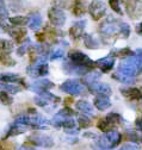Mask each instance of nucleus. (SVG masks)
I'll list each match as a JSON object with an SVG mask.
<instances>
[{
  "mask_svg": "<svg viewBox=\"0 0 142 150\" xmlns=\"http://www.w3.org/2000/svg\"><path fill=\"white\" fill-rule=\"evenodd\" d=\"M118 71L127 74L133 78L138 75L142 71V63L137 57V55L135 54L134 56H130V57L123 59L118 64Z\"/></svg>",
  "mask_w": 142,
  "mask_h": 150,
  "instance_id": "f257e3e1",
  "label": "nucleus"
},
{
  "mask_svg": "<svg viewBox=\"0 0 142 150\" xmlns=\"http://www.w3.org/2000/svg\"><path fill=\"white\" fill-rule=\"evenodd\" d=\"M119 24L115 18L108 17L102 24L99 25V33L103 38H111L117 35H119Z\"/></svg>",
  "mask_w": 142,
  "mask_h": 150,
  "instance_id": "f03ea898",
  "label": "nucleus"
},
{
  "mask_svg": "<svg viewBox=\"0 0 142 150\" xmlns=\"http://www.w3.org/2000/svg\"><path fill=\"white\" fill-rule=\"evenodd\" d=\"M68 57H69V61L73 64L79 66V67H85L87 69L93 68L96 64V62H93L86 54H84L79 50H70L68 54Z\"/></svg>",
  "mask_w": 142,
  "mask_h": 150,
  "instance_id": "7ed1b4c3",
  "label": "nucleus"
},
{
  "mask_svg": "<svg viewBox=\"0 0 142 150\" xmlns=\"http://www.w3.org/2000/svg\"><path fill=\"white\" fill-rule=\"evenodd\" d=\"M48 18L51 25L56 28H62L66 23V13L61 6L53 5L48 10Z\"/></svg>",
  "mask_w": 142,
  "mask_h": 150,
  "instance_id": "20e7f679",
  "label": "nucleus"
},
{
  "mask_svg": "<svg viewBox=\"0 0 142 150\" xmlns=\"http://www.w3.org/2000/svg\"><path fill=\"white\" fill-rule=\"evenodd\" d=\"M60 89L69 96H80L86 92L85 86L79 80H67L61 85Z\"/></svg>",
  "mask_w": 142,
  "mask_h": 150,
  "instance_id": "39448f33",
  "label": "nucleus"
},
{
  "mask_svg": "<svg viewBox=\"0 0 142 150\" xmlns=\"http://www.w3.org/2000/svg\"><path fill=\"white\" fill-rule=\"evenodd\" d=\"M88 12L93 21H100L106 14V5L102 0H92L88 6Z\"/></svg>",
  "mask_w": 142,
  "mask_h": 150,
  "instance_id": "423d86ee",
  "label": "nucleus"
},
{
  "mask_svg": "<svg viewBox=\"0 0 142 150\" xmlns=\"http://www.w3.org/2000/svg\"><path fill=\"white\" fill-rule=\"evenodd\" d=\"M126 10L131 19H137L142 16V0H127Z\"/></svg>",
  "mask_w": 142,
  "mask_h": 150,
  "instance_id": "0eeeda50",
  "label": "nucleus"
},
{
  "mask_svg": "<svg viewBox=\"0 0 142 150\" xmlns=\"http://www.w3.org/2000/svg\"><path fill=\"white\" fill-rule=\"evenodd\" d=\"M28 142H31V144L42 146V148H51L54 145V141L51 137L42 135V134H35L28 137Z\"/></svg>",
  "mask_w": 142,
  "mask_h": 150,
  "instance_id": "6e6552de",
  "label": "nucleus"
},
{
  "mask_svg": "<svg viewBox=\"0 0 142 150\" xmlns=\"http://www.w3.org/2000/svg\"><path fill=\"white\" fill-rule=\"evenodd\" d=\"M51 125L55 127H65V129H74L75 122L70 117H65L61 115H55L51 119Z\"/></svg>",
  "mask_w": 142,
  "mask_h": 150,
  "instance_id": "1a4fd4ad",
  "label": "nucleus"
},
{
  "mask_svg": "<svg viewBox=\"0 0 142 150\" xmlns=\"http://www.w3.org/2000/svg\"><path fill=\"white\" fill-rule=\"evenodd\" d=\"M91 93H94L97 96H106V97H110L112 94V88L106 85V83H100V82H96L88 86Z\"/></svg>",
  "mask_w": 142,
  "mask_h": 150,
  "instance_id": "9d476101",
  "label": "nucleus"
},
{
  "mask_svg": "<svg viewBox=\"0 0 142 150\" xmlns=\"http://www.w3.org/2000/svg\"><path fill=\"white\" fill-rule=\"evenodd\" d=\"M96 64L102 70V73H109L114 68V66H115V56H114V52L111 55H108V56H105V57L98 60L96 62Z\"/></svg>",
  "mask_w": 142,
  "mask_h": 150,
  "instance_id": "9b49d317",
  "label": "nucleus"
},
{
  "mask_svg": "<svg viewBox=\"0 0 142 150\" xmlns=\"http://www.w3.org/2000/svg\"><path fill=\"white\" fill-rule=\"evenodd\" d=\"M54 87V83H53L51 81H49L48 79H41V80H37L35 81L30 87L29 89L37 93V94H40V93L44 92V91H48L49 88H53Z\"/></svg>",
  "mask_w": 142,
  "mask_h": 150,
  "instance_id": "f8f14e48",
  "label": "nucleus"
},
{
  "mask_svg": "<svg viewBox=\"0 0 142 150\" xmlns=\"http://www.w3.org/2000/svg\"><path fill=\"white\" fill-rule=\"evenodd\" d=\"M6 32L14 38L16 42H19V43H23L28 37H26V29L24 28H19V26H14V28H7Z\"/></svg>",
  "mask_w": 142,
  "mask_h": 150,
  "instance_id": "ddd939ff",
  "label": "nucleus"
},
{
  "mask_svg": "<svg viewBox=\"0 0 142 150\" xmlns=\"http://www.w3.org/2000/svg\"><path fill=\"white\" fill-rule=\"evenodd\" d=\"M85 28H86V21H85V19L78 21L77 23H74V24L72 25V28L69 29V35H70V37H72L74 41L79 40L80 37L82 36L84 31H85Z\"/></svg>",
  "mask_w": 142,
  "mask_h": 150,
  "instance_id": "4468645a",
  "label": "nucleus"
},
{
  "mask_svg": "<svg viewBox=\"0 0 142 150\" xmlns=\"http://www.w3.org/2000/svg\"><path fill=\"white\" fill-rule=\"evenodd\" d=\"M75 107L81 112V113H84L87 117H90V116L91 117H94L96 116L94 107L90 103H88V101H86V100H79V101H77Z\"/></svg>",
  "mask_w": 142,
  "mask_h": 150,
  "instance_id": "2eb2a0df",
  "label": "nucleus"
},
{
  "mask_svg": "<svg viewBox=\"0 0 142 150\" xmlns=\"http://www.w3.org/2000/svg\"><path fill=\"white\" fill-rule=\"evenodd\" d=\"M121 93L126 98L131 99V100H140V99H142V92H141V89H138L136 87L121 88Z\"/></svg>",
  "mask_w": 142,
  "mask_h": 150,
  "instance_id": "dca6fc26",
  "label": "nucleus"
},
{
  "mask_svg": "<svg viewBox=\"0 0 142 150\" xmlns=\"http://www.w3.org/2000/svg\"><path fill=\"white\" fill-rule=\"evenodd\" d=\"M28 125H23V124H18V123H13L9 126L7 129V132L5 135V138H9L11 136H17V135H21L23 132H25V131L28 130Z\"/></svg>",
  "mask_w": 142,
  "mask_h": 150,
  "instance_id": "f3484780",
  "label": "nucleus"
},
{
  "mask_svg": "<svg viewBox=\"0 0 142 150\" xmlns=\"http://www.w3.org/2000/svg\"><path fill=\"white\" fill-rule=\"evenodd\" d=\"M0 81L4 83H22V82H24V80L18 74H13V73H1L0 74Z\"/></svg>",
  "mask_w": 142,
  "mask_h": 150,
  "instance_id": "a211bd4d",
  "label": "nucleus"
},
{
  "mask_svg": "<svg viewBox=\"0 0 142 150\" xmlns=\"http://www.w3.org/2000/svg\"><path fill=\"white\" fill-rule=\"evenodd\" d=\"M93 104L99 111H106L111 106V101H110L109 97H106V96H97L94 98Z\"/></svg>",
  "mask_w": 142,
  "mask_h": 150,
  "instance_id": "6ab92c4d",
  "label": "nucleus"
},
{
  "mask_svg": "<svg viewBox=\"0 0 142 150\" xmlns=\"http://www.w3.org/2000/svg\"><path fill=\"white\" fill-rule=\"evenodd\" d=\"M42 25V16L40 13H33L29 17V19H28V26L33 30V31H37Z\"/></svg>",
  "mask_w": 142,
  "mask_h": 150,
  "instance_id": "aec40b11",
  "label": "nucleus"
},
{
  "mask_svg": "<svg viewBox=\"0 0 142 150\" xmlns=\"http://www.w3.org/2000/svg\"><path fill=\"white\" fill-rule=\"evenodd\" d=\"M100 76H102V73L99 71H90V73H87L84 75V78H82V82L87 86H90L92 83H96L100 80Z\"/></svg>",
  "mask_w": 142,
  "mask_h": 150,
  "instance_id": "412c9836",
  "label": "nucleus"
},
{
  "mask_svg": "<svg viewBox=\"0 0 142 150\" xmlns=\"http://www.w3.org/2000/svg\"><path fill=\"white\" fill-rule=\"evenodd\" d=\"M72 11L75 17H82L86 13V0H74Z\"/></svg>",
  "mask_w": 142,
  "mask_h": 150,
  "instance_id": "4be33fe9",
  "label": "nucleus"
},
{
  "mask_svg": "<svg viewBox=\"0 0 142 150\" xmlns=\"http://www.w3.org/2000/svg\"><path fill=\"white\" fill-rule=\"evenodd\" d=\"M112 78H114L115 80H118L119 82H122V83H124V85H128V86L135 83V78L129 76V75L123 74V73H121V71H116V73L112 75Z\"/></svg>",
  "mask_w": 142,
  "mask_h": 150,
  "instance_id": "5701e85b",
  "label": "nucleus"
},
{
  "mask_svg": "<svg viewBox=\"0 0 142 150\" xmlns=\"http://www.w3.org/2000/svg\"><path fill=\"white\" fill-rule=\"evenodd\" d=\"M84 44H85V47L88 48V49H98V47H99V41L93 35L86 33V35H84Z\"/></svg>",
  "mask_w": 142,
  "mask_h": 150,
  "instance_id": "b1692460",
  "label": "nucleus"
},
{
  "mask_svg": "<svg viewBox=\"0 0 142 150\" xmlns=\"http://www.w3.org/2000/svg\"><path fill=\"white\" fill-rule=\"evenodd\" d=\"M0 63L5 67H13L16 66V60H13V57H11L10 52H1L0 54Z\"/></svg>",
  "mask_w": 142,
  "mask_h": 150,
  "instance_id": "393cba45",
  "label": "nucleus"
},
{
  "mask_svg": "<svg viewBox=\"0 0 142 150\" xmlns=\"http://www.w3.org/2000/svg\"><path fill=\"white\" fill-rule=\"evenodd\" d=\"M105 135L108 136V138H109V141L111 142V144L114 145V148L117 146V145L121 143V141H122V135H121L119 132H117V131L111 130V131H109V132H106Z\"/></svg>",
  "mask_w": 142,
  "mask_h": 150,
  "instance_id": "a878e982",
  "label": "nucleus"
},
{
  "mask_svg": "<svg viewBox=\"0 0 142 150\" xmlns=\"http://www.w3.org/2000/svg\"><path fill=\"white\" fill-rule=\"evenodd\" d=\"M28 17H23V16H16V17H12L10 18V23L13 25V26H23V25H26L28 24Z\"/></svg>",
  "mask_w": 142,
  "mask_h": 150,
  "instance_id": "bb28decb",
  "label": "nucleus"
},
{
  "mask_svg": "<svg viewBox=\"0 0 142 150\" xmlns=\"http://www.w3.org/2000/svg\"><path fill=\"white\" fill-rule=\"evenodd\" d=\"M0 91H6L9 92L10 94H16V93H18L22 91V88L18 86V85H11V83H3V85H0Z\"/></svg>",
  "mask_w": 142,
  "mask_h": 150,
  "instance_id": "cd10ccee",
  "label": "nucleus"
},
{
  "mask_svg": "<svg viewBox=\"0 0 142 150\" xmlns=\"http://www.w3.org/2000/svg\"><path fill=\"white\" fill-rule=\"evenodd\" d=\"M97 127L102 131V132H109V131H111L112 129H114V126L109 123V120L106 119V118H103V119H100L99 122H98V124H97Z\"/></svg>",
  "mask_w": 142,
  "mask_h": 150,
  "instance_id": "c85d7f7f",
  "label": "nucleus"
},
{
  "mask_svg": "<svg viewBox=\"0 0 142 150\" xmlns=\"http://www.w3.org/2000/svg\"><path fill=\"white\" fill-rule=\"evenodd\" d=\"M9 19V11L4 0H0V23H6Z\"/></svg>",
  "mask_w": 142,
  "mask_h": 150,
  "instance_id": "c756f323",
  "label": "nucleus"
},
{
  "mask_svg": "<svg viewBox=\"0 0 142 150\" xmlns=\"http://www.w3.org/2000/svg\"><path fill=\"white\" fill-rule=\"evenodd\" d=\"M106 119L109 120V123L115 127L116 125H119L122 122H123V118H122V116L121 115H118V113H109L108 115V117H106Z\"/></svg>",
  "mask_w": 142,
  "mask_h": 150,
  "instance_id": "7c9ffc66",
  "label": "nucleus"
},
{
  "mask_svg": "<svg viewBox=\"0 0 142 150\" xmlns=\"http://www.w3.org/2000/svg\"><path fill=\"white\" fill-rule=\"evenodd\" d=\"M13 50V42L0 38V51L1 52H10Z\"/></svg>",
  "mask_w": 142,
  "mask_h": 150,
  "instance_id": "2f4dec72",
  "label": "nucleus"
},
{
  "mask_svg": "<svg viewBox=\"0 0 142 150\" xmlns=\"http://www.w3.org/2000/svg\"><path fill=\"white\" fill-rule=\"evenodd\" d=\"M0 101H1L4 105L9 106V105H11V104L13 103V98H12V96L10 94L9 92H6V91H0Z\"/></svg>",
  "mask_w": 142,
  "mask_h": 150,
  "instance_id": "473e14b6",
  "label": "nucleus"
},
{
  "mask_svg": "<svg viewBox=\"0 0 142 150\" xmlns=\"http://www.w3.org/2000/svg\"><path fill=\"white\" fill-rule=\"evenodd\" d=\"M119 36H122L123 38H128L130 36V26L128 23L121 22L119 24Z\"/></svg>",
  "mask_w": 142,
  "mask_h": 150,
  "instance_id": "72a5a7b5",
  "label": "nucleus"
},
{
  "mask_svg": "<svg viewBox=\"0 0 142 150\" xmlns=\"http://www.w3.org/2000/svg\"><path fill=\"white\" fill-rule=\"evenodd\" d=\"M38 96L42 97V98H44L48 101H51V103H59L60 101V98L59 97H56L55 94H53V93H49L48 91H44V92L40 93Z\"/></svg>",
  "mask_w": 142,
  "mask_h": 150,
  "instance_id": "f704fd0d",
  "label": "nucleus"
},
{
  "mask_svg": "<svg viewBox=\"0 0 142 150\" xmlns=\"http://www.w3.org/2000/svg\"><path fill=\"white\" fill-rule=\"evenodd\" d=\"M109 6H110V8L114 12L118 13L119 16L123 14V11L121 8V1H119V0H109Z\"/></svg>",
  "mask_w": 142,
  "mask_h": 150,
  "instance_id": "c9c22d12",
  "label": "nucleus"
},
{
  "mask_svg": "<svg viewBox=\"0 0 142 150\" xmlns=\"http://www.w3.org/2000/svg\"><path fill=\"white\" fill-rule=\"evenodd\" d=\"M30 47H31V41H30V38H26L23 43H22V45L17 49V54H18L19 56H22V55H24L29 49H30Z\"/></svg>",
  "mask_w": 142,
  "mask_h": 150,
  "instance_id": "e433bc0d",
  "label": "nucleus"
},
{
  "mask_svg": "<svg viewBox=\"0 0 142 150\" xmlns=\"http://www.w3.org/2000/svg\"><path fill=\"white\" fill-rule=\"evenodd\" d=\"M134 55H135V51H133L129 48H123L117 51V56H119L122 59H127V57H130V56H134Z\"/></svg>",
  "mask_w": 142,
  "mask_h": 150,
  "instance_id": "4c0bfd02",
  "label": "nucleus"
},
{
  "mask_svg": "<svg viewBox=\"0 0 142 150\" xmlns=\"http://www.w3.org/2000/svg\"><path fill=\"white\" fill-rule=\"evenodd\" d=\"M28 74H29V76L33 78V79H36L40 76V74H38V66L37 64H32V66H29L28 69H26Z\"/></svg>",
  "mask_w": 142,
  "mask_h": 150,
  "instance_id": "58836bf2",
  "label": "nucleus"
},
{
  "mask_svg": "<svg viewBox=\"0 0 142 150\" xmlns=\"http://www.w3.org/2000/svg\"><path fill=\"white\" fill-rule=\"evenodd\" d=\"M63 55H65V51H63V49H56L54 52H51L50 54V56H49V59L51 60V61H55V60H59V59H62L63 57Z\"/></svg>",
  "mask_w": 142,
  "mask_h": 150,
  "instance_id": "ea45409f",
  "label": "nucleus"
},
{
  "mask_svg": "<svg viewBox=\"0 0 142 150\" xmlns=\"http://www.w3.org/2000/svg\"><path fill=\"white\" fill-rule=\"evenodd\" d=\"M78 123H79V126L82 127V129L88 127V126L91 125V120L88 119L87 116H80V117L78 118Z\"/></svg>",
  "mask_w": 142,
  "mask_h": 150,
  "instance_id": "a19ab883",
  "label": "nucleus"
},
{
  "mask_svg": "<svg viewBox=\"0 0 142 150\" xmlns=\"http://www.w3.org/2000/svg\"><path fill=\"white\" fill-rule=\"evenodd\" d=\"M38 66V74H40V76H45V75L49 74V67L47 63L44 64H37Z\"/></svg>",
  "mask_w": 142,
  "mask_h": 150,
  "instance_id": "79ce46f5",
  "label": "nucleus"
},
{
  "mask_svg": "<svg viewBox=\"0 0 142 150\" xmlns=\"http://www.w3.org/2000/svg\"><path fill=\"white\" fill-rule=\"evenodd\" d=\"M59 115L65 116V117H72V116L75 115V112H74L72 108H69V107H65L63 110H61V111L59 112Z\"/></svg>",
  "mask_w": 142,
  "mask_h": 150,
  "instance_id": "37998d69",
  "label": "nucleus"
},
{
  "mask_svg": "<svg viewBox=\"0 0 142 150\" xmlns=\"http://www.w3.org/2000/svg\"><path fill=\"white\" fill-rule=\"evenodd\" d=\"M127 137L133 143H137V141H138V135L136 132H134V131H127Z\"/></svg>",
  "mask_w": 142,
  "mask_h": 150,
  "instance_id": "c03bdc74",
  "label": "nucleus"
},
{
  "mask_svg": "<svg viewBox=\"0 0 142 150\" xmlns=\"http://www.w3.org/2000/svg\"><path fill=\"white\" fill-rule=\"evenodd\" d=\"M35 104L41 106V107H45L48 105V100H45L42 97H36V98H35Z\"/></svg>",
  "mask_w": 142,
  "mask_h": 150,
  "instance_id": "a18cd8bd",
  "label": "nucleus"
},
{
  "mask_svg": "<svg viewBox=\"0 0 142 150\" xmlns=\"http://www.w3.org/2000/svg\"><path fill=\"white\" fill-rule=\"evenodd\" d=\"M119 150H140V146L136 144H126L123 145Z\"/></svg>",
  "mask_w": 142,
  "mask_h": 150,
  "instance_id": "49530a36",
  "label": "nucleus"
},
{
  "mask_svg": "<svg viewBox=\"0 0 142 150\" xmlns=\"http://www.w3.org/2000/svg\"><path fill=\"white\" fill-rule=\"evenodd\" d=\"M135 126H136V129H137L138 131H141V132H142V115L136 118V120H135Z\"/></svg>",
  "mask_w": 142,
  "mask_h": 150,
  "instance_id": "de8ad7c7",
  "label": "nucleus"
},
{
  "mask_svg": "<svg viewBox=\"0 0 142 150\" xmlns=\"http://www.w3.org/2000/svg\"><path fill=\"white\" fill-rule=\"evenodd\" d=\"M84 137H86V138H98L97 135H94L93 132H85Z\"/></svg>",
  "mask_w": 142,
  "mask_h": 150,
  "instance_id": "09e8293b",
  "label": "nucleus"
},
{
  "mask_svg": "<svg viewBox=\"0 0 142 150\" xmlns=\"http://www.w3.org/2000/svg\"><path fill=\"white\" fill-rule=\"evenodd\" d=\"M136 32H137L138 35H141V36H142V22H141L140 24H137V25H136Z\"/></svg>",
  "mask_w": 142,
  "mask_h": 150,
  "instance_id": "8fccbe9b",
  "label": "nucleus"
},
{
  "mask_svg": "<svg viewBox=\"0 0 142 150\" xmlns=\"http://www.w3.org/2000/svg\"><path fill=\"white\" fill-rule=\"evenodd\" d=\"M135 54L137 55V57L140 59V61H141V63H142V49H137V50H135Z\"/></svg>",
  "mask_w": 142,
  "mask_h": 150,
  "instance_id": "3c124183",
  "label": "nucleus"
},
{
  "mask_svg": "<svg viewBox=\"0 0 142 150\" xmlns=\"http://www.w3.org/2000/svg\"><path fill=\"white\" fill-rule=\"evenodd\" d=\"M66 141H67V142H77L78 139H77V138H67ZM73 144H74V143H73Z\"/></svg>",
  "mask_w": 142,
  "mask_h": 150,
  "instance_id": "603ef678",
  "label": "nucleus"
},
{
  "mask_svg": "<svg viewBox=\"0 0 142 150\" xmlns=\"http://www.w3.org/2000/svg\"><path fill=\"white\" fill-rule=\"evenodd\" d=\"M18 150H33V149H31V148H26V146H23V148H19Z\"/></svg>",
  "mask_w": 142,
  "mask_h": 150,
  "instance_id": "864d4df0",
  "label": "nucleus"
},
{
  "mask_svg": "<svg viewBox=\"0 0 142 150\" xmlns=\"http://www.w3.org/2000/svg\"><path fill=\"white\" fill-rule=\"evenodd\" d=\"M66 103H72V99H70V98H67V99H66Z\"/></svg>",
  "mask_w": 142,
  "mask_h": 150,
  "instance_id": "5fc2aeb1",
  "label": "nucleus"
},
{
  "mask_svg": "<svg viewBox=\"0 0 142 150\" xmlns=\"http://www.w3.org/2000/svg\"><path fill=\"white\" fill-rule=\"evenodd\" d=\"M0 150H4V146H3L1 144H0Z\"/></svg>",
  "mask_w": 142,
  "mask_h": 150,
  "instance_id": "6e6d98bb",
  "label": "nucleus"
},
{
  "mask_svg": "<svg viewBox=\"0 0 142 150\" xmlns=\"http://www.w3.org/2000/svg\"><path fill=\"white\" fill-rule=\"evenodd\" d=\"M11 1H19V0H11Z\"/></svg>",
  "mask_w": 142,
  "mask_h": 150,
  "instance_id": "4d7b16f0",
  "label": "nucleus"
},
{
  "mask_svg": "<svg viewBox=\"0 0 142 150\" xmlns=\"http://www.w3.org/2000/svg\"><path fill=\"white\" fill-rule=\"evenodd\" d=\"M103 150H105V149H103Z\"/></svg>",
  "mask_w": 142,
  "mask_h": 150,
  "instance_id": "13d9d810",
  "label": "nucleus"
}]
</instances>
